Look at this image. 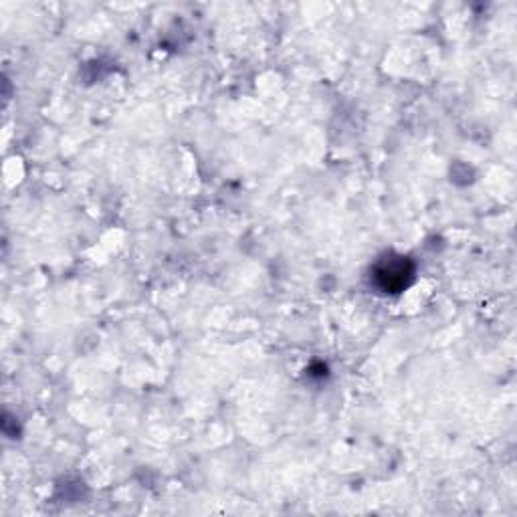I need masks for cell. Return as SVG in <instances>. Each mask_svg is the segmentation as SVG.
Segmentation results:
<instances>
[{"label":"cell","mask_w":517,"mask_h":517,"mask_svg":"<svg viewBox=\"0 0 517 517\" xmlns=\"http://www.w3.org/2000/svg\"><path fill=\"white\" fill-rule=\"evenodd\" d=\"M412 277H415V267L406 259L398 255H386L382 261L376 263L372 271V279L384 293H400L404 291Z\"/></svg>","instance_id":"6da1fadb"}]
</instances>
